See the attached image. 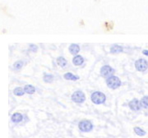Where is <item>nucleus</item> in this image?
Segmentation results:
<instances>
[{
  "label": "nucleus",
  "mask_w": 148,
  "mask_h": 138,
  "mask_svg": "<svg viewBox=\"0 0 148 138\" xmlns=\"http://www.w3.org/2000/svg\"><path fill=\"white\" fill-rule=\"evenodd\" d=\"M91 99L94 104H102L106 100V96L104 93L100 91H95L91 94Z\"/></svg>",
  "instance_id": "obj_1"
},
{
  "label": "nucleus",
  "mask_w": 148,
  "mask_h": 138,
  "mask_svg": "<svg viewBox=\"0 0 148 138\" xmlns=\"http://www.w3.org/2000/svg\"><path fill=\"white\" fill-rule=\"evenodd\" d=\"M106 84L108 86V87H109L110 89H113V90H115V89L118 88L121 86V81L118 77L113 76L111 77L107 78Z\"/></svg>",
  "instance_id": "obj_2"
},
{
  "label": "nucleus",
  "mask_w": 148,
  "mask_h": 138,
  "mask_svg": "<svg viewBox=\"0 0 148 138\" xmlns=\"http://www.w3.org/2000/svg\"><path fill=\"white\" fill-rule=\"evenodd\" d=\"M72 100L77 103V104H82L83 102L86 100V96L85 94L81 91H76L73 92L71 96Z\"/></svg>",
  "instance_id": "obj_3"
},
{
  "label": "nucleus",
  "mask_w": 148,
  "mask_h": 138,
  "mask_svg": "<svg viewBox=\"0 0 148 138\" xmlns=\"http://www.w3.org/2000/svg\"><path fill=\"white\" fill-rule=\"evenodd\" d=\"M78 128L81 132H89L93 129L94 126L92 123L89 120H82L78 123Z\"/></svg>",
  "instance_id": "obj_4"
},
{
  "label": "nucleus",
  "mask_w": 148,
  "mask_h": 138,
  "mask_svg": "<svg viewBox=\"0 0 148 138\" xmlns=\"http://www.w3.org/2000/svg\"><path fill=\"white\" fill-rule=\"evenodd\" d=\"M114 69L109 65H104L100 68V75L104 78L111 77L114 75Z\"/></svg>",
  "instance_id": "obj_5"
},
{
  "label": "nucleus",
  "mask_w": 148,
  "mask_h": 138,
  "mask_svg": "<svg viewBox=\"0 0 148 138\" xmlns=\"http://www.w3.org/2000/svg\"><path fill=\"white\" fill-rule=\"evenodd\" d=\"M135 67L138 72L147 71L148 68V62L144 58H139L135 62Z\"/></svg>",
  "instance_id": "obj_6"
},
{
  "label": "nucleus",
  "mask_w": 148,
  "mask_h": 138,
  "mask_svg": "<svg viewBox=\"0 0 148 138\" xmlns=\"http://www.w3.org/2000/svg\"><path fill=\"white\" fill-rule=\"evenodd\" d=\"M128 107L130 108L131 110L133 111H139L142 109V104H141V101L138 100V99H133L128 103Z\"/></svg>",
  "instance_id": "obj_7"
},
{
  "label": "nucleus",
  "mask_w": 148,
  "mask_h": 138,
  "mask_svg": "<svg viewBox=\"0 0 148 138\" xmlns=\"http://www.w3.org/2000/svg\"><path fill=\"white\" fill-rule=\"evenodd\" d=\"M80 49H81L80 46L78 45H77V44H72L71 45L69 46V48H68L70 53L72 54V55L77 54V53L80 52Z\"/></svg>",
  "instance_id": "obj_8"
},
{
  "label": "nucleus",
  "mask_w": 148,
  "mask_h": 138,
  "mask_svg": "<svg viewBox=\"0 0 148 138\" xmlns=\"http://www.w3.org/2000/svg\"><path fill=\"white\" fill-rule=\"evenodd\" d=\"M11 119L14 123H19L23 120V116L20 113H15L12 115Z\"/></svg>",
  "instance_id": "obj_9"
},
{
  "label": "nucleus",
  "mask_w": 148,
  "mask_h": 138,
  "mask_svg": "<svg viewBox=\"0 0 148 138\" xmlns=\"http://www.w3.org/2000/svg\"><path fill=\"white\" fill-rule=\"evenodd\" d=\"M122 52H123V48L118 45H114L110 48V53H113V54H117V53Z\"/></svg>",
  "instance_id": "obj_10"
},
{
  "label": "nucleus",
  "mask_w": 148,
  "mask_h": 138,
  "mask_svg": "<svg viewBox=\"0 0 148 138\" xmlns=\"http://www.w3.org/2000/svg\"><path fill=\"white\" fill-rule=\"evenodd\" d=\"M72 63L75 66H81L84 63V58L81 55H76L72 59Z\"/></svg>",
  "instance_id": "obj_11"
},
{
  "label": "nucleus",
  "mask_w": 148,
  "mask_h": 138,
  "mask_svg": "<svg viewBox=\"0 0 148 138\" xmlns=\"http://www.w3.org/2000/svg\"><path fill=\"white\" fill-rule=\"evenodd\" d=\"M64 79L68 80V81H77L79 79V77L77 75H74L72 72H67L63 75Z\"/></svg>",
  "instance_id": "obj_12"
},
{
  "label": "nucleus",
  "mask_w": 148,
  "mask_h": 138,
  "mask_svg": "<svg viewBox=\"0 0 148 138\" xmlns=\"http://www.w3.org/2000/svg\"><path fill=\"white\" fill-rule=\"evenodd\" d=\"M56 62H57V64L58 66H60L61 67H65L67 66V63H68V62L63 57H58L56 59Z\"/></svg>",
  "instance_id": "obj_13"
},
{
  "label": "nucleus",
  "mask_w": 148,
  "mask_h": 138,
  "mask_svg": "<svg viewBox=\"0 0 148 138\" xmlns=\"http://www.w3.org/2000/svg\"><path fill=\"white\" fill-rule=\"evenodd\" d=\"M24 90H25V92L26 94H32L36 92V88L32 85H26L25 87H24Z\"/></svg>",
  "instance_id": "obj_14"
},
{
  "label": "nucleus",
  "mask_w": 148,
  "mask_h": 138,
  "mask_svg": "<svg viewBox=\"0 0 148 138\" xmlns=\"http://www.w3.org/2000/svg\"><path fill=\"white\" fill-rule=\"evenodd\" d=\"M26 92H25V90H24V88H21V87H17L13 91V94L17 96H22Z\"/></svg>",
  "instance_id": "obj_15"
},
{
  "label": "nucleus",
  "mask_w": 148,
  "mask_h": 138,
  "mask_svg": "<svg viewBox=\"0 0 148 138\" xmlns=\"http://www.w3.org/2000/svg\"><path fill=\"white\" fill-rule=\"evenodd\" d=\"M134 132L139 137H143L146 135V132H145L143 129H142L141 128H139V127H135V128H134Z\"/></svg>",
  "instance_id": "obj_16"
},
{
  "label": "nucleus",
  "mask_w": 148,
  "mask_h": 138,
  "mask_svg": "<svg viewBox=\"0 0 148 138\" xmlns=\"http://www.w3.org/2000/svg\"><path fill=\"white\" fill-rule=\"evenodd\" d=\"M141 104H142V107L144 108V109H148V96H143L142 98L141 99Z\"/></svg>",
  "instance_id": "obj_17"
},
{
  "label": "nucleus",
  "mask_w": 148,
  "mask_h": 138,
  "mask_svg": "<svg viewBox=\"0 0 148 138\" xmlns=\"http://www.w3.org/2000/svg\"><path fill=\"white\" fill-rule=\"evenodd\" d=\"M43 80L45 82H52L53 80V76L52 74H45L43 77Z\"/></svg>",
  "instance_id": "obj_18"
},
{
  "label": "nucleus",
  "mask_w": 148,
  "mask_h": 138,
  "mask_svg": "<svg viewBox=\"0 0 148 138\" xmlns=\"http://www.w3.org/2000/svg\"><path fill=\"white\" fill-rule=\"evenodd\" d=\"M22 67H23V62L21 60L17 61L14 64H13V67H14V69H16V70H20V69H21Z\"/></svg>",
  "instance_id": "obj_19"
},
{
  "label": "nucleus",
  "mask_w": 148,
  "mask_h": 138,
  "mask_svg": "<svg viewBox=\"0 0 148 138\" xmlns=\"http://www.w3.org/2000/svg\"><path fill=\"white\" fill-rule=\"evenodd\" d=\"M30 50L32 52H36L37 51V46L35 45H30Z\"/></svg>",
  "instance_id": "obj_20"
},
{
  "label": "nucleus",
  "mask_w": 148,
  "mask_h": 138,
  "mask_svg": "<svg viewBox=\"0 0 148 138\" xmlns=\"http://www.w3.org/2000/svg\"><path fill=\"white\" fill-rule=\"evenodd\" d=\"M142 53H143L144 55H146V56H148V50H147V49H144V50H142Z\"/></svg>",
  "instance_id": "obj_21"
}]
</instances>
